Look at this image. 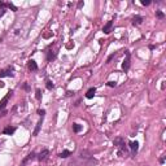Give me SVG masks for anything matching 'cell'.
<instances>
[{
	"label": "cell",
	"instance_id": "16",
	"mask_svg": "<svg viewBox=\"0 0 166 166\" xmlns=\"http://www.w3.org/2000/svg\"><path fill=\"white\" fill-rule=\"evenodd\" d=\"M156 16H157V18H164V13H162L161 11H157L156 12Z\"/></svg>",
	"mask_w": 166,
	"mask_h": 166
},
{
	"label": "cell",
	"instance_id": "22",
	"mask_svg": "<svg viewBox=\"0 0 166 166\" xmlns=\"http://www.w3.org/2000/svg\"><path fill=\"white\" fill-rule=\"evenodd\" d=\"M38 113H39V114H40V116H42V117H43V116H44V114H46V112H44V110H38Z\"/></svg>",
	"mask_w": 166,
	"mask_h": 166
},
{
	"label": "cell",
	"instance_id": "7",
	"mask_svg": "<svg viewBox=\"0 0 166 166\" xmlns=\"http://www.w3.org/2000/svg\"><path fill=\"white\" fill-rule=\"evenodd\" d=\"M28 66H29L30 70H32V71H34V70H38V65H37V62H35L34 60H30Z\"/></svg>",
	"mask_w": 166,
	"mask_h": 166
},
{
	"label": "cell",
	"instance_id": "10",
	"mask_svg": "<svg viewBox=\"0 0 166 166\" xmlns=\"http://www.w3.org/2000/svg\"><path fill=\"white\" fill-rule=\"evenodd\" d=\"M141 21H143V17L141 16H135L132 18V25H140Z\"/></svg>",
	"mask_w": 166,
	"mask_h": 166
},
{
	"label": "cell",
	"instance_id": "11",
	"mask_svg": "<svg viewBox=\"0 0 166 166\" xmlns=\"http://www.w3.org/2000/svg\"><path fill=\"white\" fill-rule=\"evenodd\" d=\"M42 123H43V119H40V121H39V122L37 123V127H35L34 132H32V134H34V136H37V135L39 134V131H40V127H42Z\"/></svg>",
	"mask_w": 166,
	"mask_h": 166
},
{
	"label": "cell",
	"instance_id": "9",
	"mask_svg": "<svg viewBox=\"0 0 166 166\" xmlns=\"http://www.w3.org/2000/svg\"><path fill=\"white\" fill-rule=\"evenodd\" d=\"M14 131H16V127H11V126H8V127L4 129V131H3V132H4L5 135H12Z\"/></svg>",
	"mask_w": 166,
	"mask_h": 166
},
{
	"label": "cell",
	"instance_id": "20",
	"mask_svg": "<svg viewBox=\"0 0 166 166\" xmlns=\"http://www.w3.org/2000/svg\"><path fill=\"white\" fill-rule=\"evenodd\" d=\"M141 4H143V5H149L150 1H149V0H141Z\"/></svg>",
	"mask_w": 166,
	"mask_h": 166
},
{
	"label": "cell",
	"instance_id": "5",
	"mask_svg": "<svg viewBox=\"0 0 166 166\" xmlns=\"http://www.w3.org/2000/svg\"><path fill=\"white\" fill-rule=\"evenodd\" d=\"M112 28H113V21H108V23L104 26L102 31H104L105 34H109V32L112 31Z\"/></svg>",
	"mask_w": 166,
	"mask_h": 166
},
{
	"label": "cell",
	"instance_id": "13",
	"mask_svg": "<svg viewBox=\"0 0 166 166\" xmlns=\"http://www.w3.org/2000/svg\"><path fill=\"white\" fill-rule=\"evenodd\" d=\"M55 56H56V52H55V51L49 49V51H48V53H47V60H48V61H51V60L55 59Z\"/></svg>",
	"mask_w": 166,
	"mask_h": 166
},
{
	"label": "cell",
	"instance_id": "6",
	"mask_svg": "<svg viewBox=\"0 0 166 166\" xmlns=\"http://www.w3.org/2000/svg\"><path fill=\"white\" fill-rule=\"evenodd\" d=\"M12 96V92H8L7 93V96H5L4 99H3L1 101H0V110H3L4 109V107H5V104H7V101H8V99H9Z\"/></svg>",
	"mask_w": 166,
	"mask_h": 166
},
{
	"label": "cell",
	"instance_id": "12",
	"mask_svg": "<svg viewBox=\"0 0 166 166\" xmlns=\"http://www.w3.org/2000/svg\"><path fill=\"white\" fill-rule=\"evenodd\" d=\"M34 157H35V153H30V155H29L28 157H26V158L23 160V161H22V164H21V166H25V165H26V164H28V162L30 161V160H32V158H34Z\"/></svg>",
	"mask_w": 166,
	"mask_h": 166
},
{
	"label": "cell",
	"instance_id": "4",
	"mask_svg": "<svg viewBox=\"0 0 166 166\" xmlns=\"http://www.w3.org/2000/svg\"><path fill=\"white\" fill-rule=\"evenodd\" d=\"M129 146H130V148H131L132 153L135 155V153L138 152V149H139V143H138V141H130Z\"/></svg>",
	"mask_w": 166,
	"mask_h": 166
},
{
	"label": "cell",
	"instance_id": "14",
	"mask_svg": "<svg viewBox=\"0 0 166 166\" xmlns=\"http://www.w3.org/2000/svg\"><path fill=\"white\" fill-rule=\"evenodd\" d=\"M59 156L61 157V158H66V157L70 156V150H64V152H61Z\"/></svg>",
	"mask_w": 166,
	"mask_h": 166
},
{
	"label": "cell",
	"instance_id": "25",
	"mask_svg": "<svg viewBox=\"0 0 166 166\" xmlns=\"http://www.w3.org/2000/svg\"><path fill=\"white\" fill-rule=\"evenodd\" d=\"M3 14H4V11H3V12H0V17H1Z\"/></svg>",
	"mask_w": 166,
	"mask_h": 166
},
{
	"label": "cell",
	"instance_id": "15",
	"mask_svg": "<svg viewBox=\"0 0 166 166\" xmlns=\"http://www.w3.org/2000/svg\"><path fill=\"white\" fill-rule=\"evenodd\" d=\"M81 130H82V126L78 125V123H74V125H73V131L74 132H79Z\"/></svg>",
	"mask_w": 166,
	"mask_h": 166
},
{
	"label": "cell",
	"instance_id": "23",
	"mask_svg": "<svg viewBox=\"0 0 166 166\" xmlns=\"http://www.w3.org/2000/svg\"><path fill=\"white\" fill-rule=\"evenodd\" d=\"M82 5H83V1H79V3H78V8H82Z\"/></svg>",
	"mask_w": 166,
	"mask_h": 166
},
{
	"label": "cell",
	"instance_id": "21",
	"mask_svg": "<svg viewBox=\"0 0 166 166\" xmlns=\"http://www.w3.org/2000/svg\"><path fill=\"white\" fill-rule=\"evenodd\" d=\"M108 86H109V87H114V86H116V82H112V81H110V82H108Z\"/></svg>",
	"mask_w": 166,
	"mask_h": 166
},
{
	"label": "cell",
	"instance_id": "1",
	"mask_svg": "<svg viewBox=\"0 0 166 166\" xmlns=\"http://www.w3.org/2000/svg\"><path fill=\"white\" fill-rule=\"evenodd\" d=\"M3 77H13V69L7 68L4 70H0V78H3Z\"/></svg>",
	"mask_w": 166,
	"mask_h": 166
},
{
	"label": "cell",
	"instance_id": "2",
	"mask_svg": "<svg viewBox=\"0 0 166 166\" xmlns=\"http://www.w3.org/2000/svg\"><path fill=\"white\" fill-rule=\"evenodd\" d=\"M122 69L125 71H127L129 69H130V53L126 51V60L123 61V64H122Z\"/></svg>",
	"mask_w": 166,
	"mask_h": 166
},
{
	"label": "cell",
	"instance_id": "17",
	"mask_svg": "<svg viewBox=\"0 0 166 166\" xmlns=\"http://www.w3.org/2000/svg\"><path fill=\"white\" fill-rule=\"evenodd\" d=\"M7 7H8V8H11V9H12V11H14V12L17 11V8L14 7V5L12 4V3H8V4H7Z\"/></svg>",
	"mask_w": 166,
	"mask_h": 166
},
{
	"label": "cell",
	"instance_id": "3",
	"mask_svg": "<svg viewBox=\"0 0 166 166\" xmlns=\"http://www.w3.org/2000/svg\"><path fill=\"white\" fill-rule=\"evenodd\" d=\"M48 155H49V150L48 149H44V150H42L40 153H39V161H46V160L48 158Z\"/></svg>",
	"mask_w": 166,
	"mask_h": 166
},
{
	"label": "cell",
	"instance_id": "19",
	"mask_svg": "<svg viewBox=\"0 0 166 166\" xmlns=\"http://www.w3.org/2000/svg\"><path fill=\"white\" fill-rule=\"evenodd\" d=\"M40 97H42V91H40V90H37V99H38V100H40Z\"/></svg>",
	"mask_w": 166,
	"mask_h": 166
},
{
	"label": "cell",
	"instance_id": "18",
	"mask_svg": "<svg viewBox=\"0 0 166 166\" xmlns=\"http://www.w3.org/2000/svg\"><path fill=\"white\" fill-rule=\"evenodd\" d=\"M47 88L48 90H52L53 88V83L51 82V81H47Z\"/></svg>",
	"mask_w": 166,
	"mask_h": 166
},
{
	"label": "cell",
	"instance_id": "24",
	"mask_svg": "<svg viewBox=\"0 0 166 166\" xmlns=\"http://www.w3.org/2000/svg\"><path fill=\"white\" fill-rule=\"evenodd\" d=\"M1 87H4V83H3V82H0V88H1Z\"/></svg>",
	"mask_w": 166,
	"mask_h": 166
},
{
	"label": "cell",
	"instance_id": "8",
	"mask_svg": "<svg viewBox=\"0 0 166 166\" xmlns=\"http://www.w3.org/2000/svg\"><path fill=\"white\" fill-rule=\"evenodd\" d=\"M95 92H96V88H95V87L90 88L88 91H87V93H86V97H87V99H92L93 96H95Z\"/></svg>",
	"mask_w": 166,
	"mask_h": 166
}]
</instances>
